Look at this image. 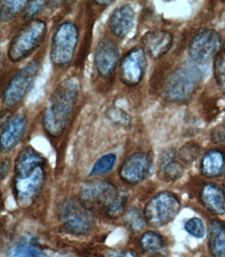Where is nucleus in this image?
Listing matches in <instances>:
<instances>
[{
  "label": "nucleus",
  "instance_id": "obj_1",
  "mask_svg": "<svg viewBox=\"0 0 225 257\" xmlns=\"http://www.w3.org/2000/svg\"><path fill=\"white\" fill-rule=\"evenodd\" d=\"M80 85L77 78L64 79L54 89L43 114V127L50 137L63 134L78 102Z\"/></svg>",
  "mask_w": 225,
  "mask_h": 257
},
{
  "label": "nucleus",
  "instance_id": "obj_2",
  "mask_svg": "<svg viewBox=\"0 0 225 257\" xmlns=\"http://www.w3.org/2000/svg\"><path fill=\"white\" fill-rule=\"evenodd\" d=\"M80 200L88 208L99 207L108 217L119 218L124 214L128 196L109 182H88L80 189Z\"/></svg>",
  "mask_w": 225,
  "mask_h": 257
},
{
  "label": "nucleus",
  "instance_id": "obj_3",
  "mask_svg": "<svg viewBox=\"0 0 225 257\" xmlns=\"http://www.w3.org/2000/svg\"><path fill=\"white\" fill-rule=\"evenodd\" d=\"M57 216L61 222V231L83 235L88 233L94 224V217L89 208L75 198L63 199L57 206Z\"/></svg>",
  "mask_w": 225,
  "mask_h": 257
},
{
  "label": "nucleus",
  "instance_id": "obj_4",
  "mask_svg": "<svg viewBox=\"0 0 225 257\" xmlns=\"http://www.w3.org/2000/svg\"><path fill=\"white\" fill-rule=\"evenodd\" d=\"M47 34L46 22L31 19L16 34L8 49V57L13 62H19L28 57L43 43Z\"/></svg>",
  "mask_w": 225,
  "mask_h": 257
},
{
  "label": "nucleus",
  "instance_id": "obj_5",
  "mask_svg": "<svg viewBox=\"0 0 225 257\" xmlns=\"http://www.w3.org/2000/svg\"><path fill=\"white\" fill-rule=\"evenodd\" d=\"M200 81V73L193 67L175 69L165 80L163 94L171 102H185L194 94Z\"/></svg>",
  "mask_w": 225,
  "mask_h": 257
},
{
  "label": "nucleus",
  "instance_id": "obj_6",
  "mask_svg": "<svg viewBox=\"0 0 225 257\" xmlns=\"http://www.w3.org/2000/svg\"><path fill=\"white\" fill-rule=\"evenodd\" d=\"M180 210L181 201L178 195L169 191H162L147 203L143 214L148 225L160 228L172 222Z\"/></svg>",
  "mask_w": 225,
  "mask_h": 257
},
{
  "label": "nucleus",
  "instance_id": "obj_7",
  "mask_svg": "<svg viewBox=\"0 0 225 257\" xmlns=\"http://www.w3.org/2000/svg\"><path fill=\"white\" fill-rule=\"evenodd\" d=\"M78 28L70 21L58 25L51 41L50 58L56 67H67L72 62L78 45Z\"/></svg>",
  "mask_w": 225,
  "mask_h": 257
},
{
  "label": "nucleus",
  "instance_id": "obj_8",
  "mask_svg": "<svg viewBox=\"0 0 225 257\" xmlns=\"http://www.w3.org/2000/svg\"><path fill=\"white\" fill-rule=\"evenodd\" d=\"M40 72V63L37 60L28 62L25 67L17 72L7 84L4 94V104L11 108L18 105L29 92Z\"/></svg>",
  "mask_w": 225,
  "mask_h": 257
},
{
  "label": "nucleus",
  "instance_id": "obj_9",
  "mask_svg": "<svg viewBox=\"0 0 225 257\" xmlns=\"http://www.w3.org/2000/svg\"><path fill=\"white\" fill-rule=\"evenodd\" d=\"M222 38L213 29H201L193 36L189 43L190 57L197 63H207L221 52Z\"/></svg>",
  "mask_w": 225,
  "mask_h": 257
},
{
  "label": "nucleus",
  "instance_id": "obj_10",
  "mask_svg": "<svg viewBox=\"0 0 225 257\" xmlns=\"http://www.w3.org/2000/svg\"><path fill=\"white\" fill-rule=\"evenodd\" d=\"M46 181L44 167H39L25 178L14 176L13 194L17 204L22 208L30 207L39 198Z\"/></svg>",
  "mask_w": 225,
  "mask_h": 257
},
{
  "label": "nucleus",
  "instance_id": "obj_11",
  "mask_svg": "<svg viewBox=\"0 0 225 257\" xmlns=\"http://www.w3.org/2000/svg\"><path fill=\"white\" fill-rule=\"evenodd\" d=\"M148 68L147 53L141 47H135L129 51L120 64V79L128 86L138 85L146 75Z\"/></svg>",
  "mask_w": 225,
  "mask_h": 257
},
{
  "label": "nucleus",
  "instance_id": "obj_12",
  "mask_svg": "<svg viewBox=\"0 0 225 257\" xmlns=\"http://www.w3.org/2000/svg\"><path fill=\"white\" fill-rule=\"evenodd\" d=\"M153 159L148 153H135L129 156L120 168V178L127 184L137 185L150 175Z\"/></svg>",
  "mask_w": 225,
  "mask_h": 257
},
{
  "label": "nucleus",
  "instance_id": "obj_13",
  "mask_svg": "<svg viewBox=\"0 0 225 257\" xmlns=\"http://www.w3.org/2000/svg\"><path fill=\"white\" fill-rule=\"evenodd\" d=\"M119 60V47L112 40L104 39L96 46L94 52V67L101 77L107 78L112 73H115Z\"/></svg>",
  "mask_w": 225,
  "mask_h": 257
},
{
  "label": "nucleus",
  "instance_id": "obj_14",
  "mask_svg": "<svg viewBox=\"0 0 225 257\" xmlns=\"http://www.w3.org/2000/svg\"><path fill=\"white\" fill-rule=\"evenodd\" d=\"M141 44L146 53L154 59H159L171 49L173 36L167 30H153L142 37Z\"/></svg>",
  "mask_w": 225,
  "mask_h": 257
},
{
  "label": "nucleus",
  "instance_id": "obj_15",
  "mask_svg": "<svg viewBox=\"0 0 225 257\" xmlns=\"http://www.w3.org/2000/svg\"><path fill=\"white\" fill-rule=\"evenodd\" d=\"M27 127V118L23 113L13 115L5 124L2 131L0 148L3 153L12 151L20 142Z\"/></svg>",
  "mask_w": 225,
  "mask_h": 257
},
{
  "label": "nucleus",
  "instance_id": "obj_16",
  "mask_svg": "<svg viewBox=\"0 0 225 257\" xmlns=\"http://www.w3.org/2000/svg\"><path fill=\"white\" fill-rule=\"evenodd\" d=\"M135 20V12L130 5H124L112 12L109 19V28L112 35L119 39L128 36Z\"/></svg>",
  "mask_w": 225,
  "mask_h": 257
},
{
  "label": "nucleus",
  "instance_id": "obj_17",
  "mask_svg": "<svg viewBox=\"0 0 225 257\" xmlns=\"http://www.w3.org/2000/svg\"><path fill=\"white\" fill-rule=\"evenodd\" d=\"M199 200L211 214L217 216L225 214V193L218 185L204 184L199 191Z\"/></svg>",
  "mask_w": 225,
  "mask_h": 257
},
{
  "label": "nucleus",
  "instance_id": "obj_18",
  "mask_svg": "<svg viewBox=\"0 0 225 257\" xmlns=\"http://www.w3.org/2000/svg\"><path fill=\"white\" fill-rule=\"evenodd\" d=\"M46 160L35 149L27 147L23 149L17 156L14 163L15 176L25 178L39 167H44Z\"/></svg>",
  "mask_w": 225,
  "mask_h": 257
},
{
  "label": "nucleus",
  "instance_id": "obj_19",
  "mask_svg": "<svg viewBox=\"0 0 225 257\" xmlns=\"http://www.w3.org/2000/svg\"><path fill=\"white\" fill-rule=\"evenodd\" d=\"M175 151L169 150L164 152L159 159V176L161 180L167 183H172L181 179L185 168L183 164L175 159Z\"/></svg>",
  "mask_w": 225,
  "mask_h": 257
},
{
  "label": "nucleus",
  "instance_id": "obj_20",
  "mask_svg": "<svg viewBox=\"0 0 225 257\" xmlns=\"http://www.w3.org/2000/svg\"><path fill=\"white\" fill-rule=\"evenodd\" d=\"M199 168L204 178H220L225 172V154L217 149L207 151L201 158Z\"/></svg>",
  "mask_w": 225,
  "mask_h": 257
},
{
  "label": "nucleus",
  "instance_id": "obj_21",
  "mask_svg": "<svg viewBox=\"0 0 225 257\" xmlns=\"http://www.w3.org/2000/svg\"><path fill=\"white\" fill-rule=\"evenodd\" d=\"M207 247L212 257H225V223L213 219L208 222Z\"/></svg>",
  "mask_w": 225,
  "mask_h": 257
},
{
  "label": "nucleus",
  "instance_id": "obj_22",
  "mask_svg": "<svg viewBox=\"0 0 225 257\" xmlns=\"http://www.w3.org/2000/svg\"><path fill=\"white\" fill-rule=\"evenodd\" d=\"M123 220L125 226L133 232L142 231L148 225L144 214L136 207H132L128 210L123 215Z\"/></svg>",
  "mask_w": 225,
  "mask_h": 257
},
{
  "label": "nucleus",
  "instance_id": "obj_23",
  "mask_svg": "<svg viewBox=\"0 0 225 257\" xmlns=\"http://www.w3.org/2000/svg\"><path fill=\"white\" fill-rule=\"evenodd\" d=\"M164 237L155 231L144 232L139 239V246L146 253L159 252L164 248Z\"/></svg>",
  "mask_w": 225,
  "mask_h": 257
},
{
  "label": "nucleus",
  "instance_id": "obj_24",
  "mask_svg": "<svg viewBox=\"0 0 225 257\" xmlns=\"http://www.w3.org/2000/svg\"><path fill=\"white\" fill-rule=\"evenodd\" d=\"M200 155V147L199 144L193 141H189L185 143L184 146L180 148V150L176 153L180 162L185 165L192 164Z\"/></svg>",
  "mask_w": 225,
  "mask_h": 257
},
{
  "label": "nucleus",
  "instance_id": "obj_25",
  "mask_svg": "<svg viewBox=\"0 0 225 257\" xmlns=\"http://www.w3.org/2000/svg\"><path fill=\"white\" fill-rule=\"evenodd\" d=\"M28 4L27 2H2V21L12 20L26 9Z\"/></svg>",
  "mask_w": 225,
  "mask_h": 257
},
{
  "label": "nucleus",
  "instance_id": "obj_26",
  "mask_svg": "<svg viewBox=\"0 0 225 257\" xmlns=\"http://www.w3.org/2000/svg\"><path fill=\"white\" fill-rule=\"evenodd\" d=\"M214 76L219 89L225 94V49L214 59Z\"/></svg>",
  "mask_w": 225,
  "mask_h": 257
},
{
  "label": "nucleus",
  "instance_id": "obj_27",
  "mask_svg": "<svg viewBox=\"0 0 225 257\" xmlns=\"http://www.w3.org/2000/svg\"><path fill=\"white\" fill-rule=\"evenodd\" d=\"M116 162H117V156L115 154H107L101 157L92 166L90 175H100V174L107 173L108 171H110L112 168H114Z\"/></svg>",
  "mask_w": 225,
  "mask_h": 257
},
{
  "label": "nucleus",
  "instance_id": "obj_28",
  "mask_svg": "<svg viewBox=\"0 0 225 257\" xmlns=\"http://www.w3.org/2000/svg\"><path fill=\"white\" fill-rule=\"evenodd\" d=\"M186 231L194 236L195 238H202L205 235V226L204 223L200 218L193 217L189 219L185 224Z\"/></svg>",
  "mask_w": 225,
  "mask_h": 257
},
{
  "label": "nucleus",
  "instance_id": "obj_29",
  "mask_svg": "<svg viewBox=\"0 0 225 257\" xmlns=\"http://www.w3.org/2000/svg\"><path fill=\"white\" fill-rule=\"evenodd\" d=\"M108 117L115 122L120 125H129L131 122V118L127 114L125 111L119 109V108H111L107 111Z\"/></svg>",
  "mask_w": 225,
  "mask_h": 257
},
{
  "label": "nucleus",
  "instance_id": "obj_30",
  "mask_svg": "<svg viewBox=\"0 0 225 257\" xmlns=\"http://www.w3.org/2000/svg\"><path fill=\"white\" fill-rule=\"evenodd\" d=\"M211 140L214 144H221L225 142V124H218L214 127L211 134Z\"/></svg>",
  "mask_w": 225,
  "mask_h": 257
},
{
  "label": "nucleus",
  "instance_id": "obj_31",
  "mask_svg": "<svg viewBox=\"0 0 225 257\" xmlns=\"http://www.w3.org/2000/svg\"><path fill=\"white\" fill-rule=\"evenodd\" d=\"M45 3L44 2H32L29 3L27 8L25 9V18L26 19H30L32 17H35V16L43 9Z\"/></svg>",
  "mask_w": 225,
  "mask_h": 257
},
{
  "label": "nucleus",
  "instance_id": "obj_32",
  "mask_svg": "<svg viewBox=\"0 0 225 257\" xmlns=\"http://www.w3.org/2000/svg\"><path fill=\"white\" fill-rule=\"evenodd\" d=\"M104 257H139L133 250H112L104 254Z\"/></svg>",
  "mask_w": 225,
  "mask_h": 257
},
{
  "label": "nucleus",
  "instance_id": "obj_33",
  "mask_svg": "<svg viewBox=\"0 0 225 257\" xmlns=\"http://www.w3.org/2000/svg\"><path fill=\"white\" fill-rule=\"evenodd\" d=\"M16 257H32L30 253V246L26 243H20L15 250Z\"/></svg>",
  "mask_w": 225,
  "mask_h": 257
},
{
  "label": "nucleus",
  "instance_id": "obj_34",
  "mask_svg": "<svg viewBox=\"0 0 225 257\" xmlns=\"http://www.w3.org/2000/svg\"><path fill=\"white\" fill-rule=\"evenodd\" d=\"M11 168V161L9 159L4 160L2 163V180H5Z\"/></svg>",
  "mask_w": 225,
  "mask_h": 257
},
{
  "label": "nucleus",
  "instance_id": "obj_35",
  "mask_svg": "<svg viewBox=\"0 0 225 257\" xmlns=\"http://www.w3.org/2000/svg\"><path fill=\"white\" fill-rule=\"evenodd\" d=\"M30 253L32 257H48L43 251L35 247H30Z\"/></svg>",
  "mask_w": 225,
  "mask_h": 257
},
{
  "label": "nucleus",
  "instance_id": "obj_36",
  "mask_svg": "<svg viewBox=\"0 0 225 257\" xmlns=\"http://www.w3.org/2000/svg\"><path fill=\"white\" fill-rule=\"evenodd\" d=\"M94 4L95 5H98V6H109V5H111L112 4V2H94Z\"/></svg>",
  "mask_w": 225,
  "mask_h": 257
}]
</instances>
